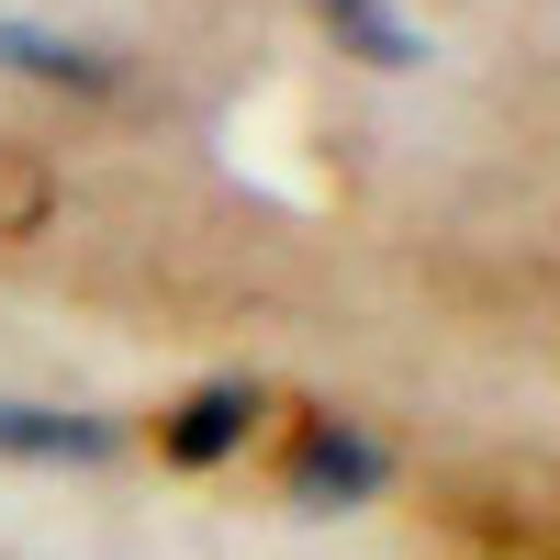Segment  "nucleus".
<instances>
[{"mask_svg": "<svg viewBox=\"0 0 560 560\" xmlns=\"http://www.w3.org/2000/svg\"><path fill=\"white\" fill-rule=\"evenodd\" d=\"M393 438L370 427V415H303V438L292 459H280V504L292 516H359V504H382L393 493Z\"/></svg>", "mask_w": 560, "mask_h": 560, "instance_id": "obj_1", "label": "nucleus"}, {"mask_svg": "<svg viewBox=\"0 0 560 560\" xmlns=\"http://www.w3.org/2000/svg\"><path fill=\"white\" fill-rule=\"evenodd\" d=\"M269 427V382L258 370H224V382H191L168 415H158V459L168 471H224V459H247Z\"/></svg>", "mask_w": 560, "mask_h": 560, "instance_id": "obj_2", "label": "nucleus"}, {"mask_svg": "<svg viewBox=\"0 0 560 560\" xmlns=\"http://www.w3.org/2000/svg\"><path fill=\"white\" fill-rule=\"evenodd\" d=\"M135 427L124 415H90V404H23L0 393V459H23V471H102V459H124Z\"/></svg>", "mask_w": 560, "mask_h": 560, "instance_id": "obj_3", "label": "nucleus"}, {"mask_svg": "<svg viewBox=\"0 0 560 560\" xmlns=\"http://www.w3.org/2000/svg\"><path fill=\"white\" fill-rule=\"evenodd\" d=\"M0 68H12V79H45V90H79V102L124 90V57H113V45L57 34V23H23V12H0Z\"/></svg>", "mask_w": 560, "mask_h": 560, "instance_id": "obj_4", "label": "nucleus"}, {"mask_svg": "<svg viewBox=\"0 0 560 560\" xmlns=\"http://www.w3.org/2000/svg\"><path fill=\"white\" fill-rule=\"evenodd\" d=\"M325 23H337V45L348 57H370V68H427V34H415L393 0H314Z\"/></svg>", "mask_w": 560, "mask_h": 560, "instance_id": "obj_5", "label": "nucleus"}]
</instances>
